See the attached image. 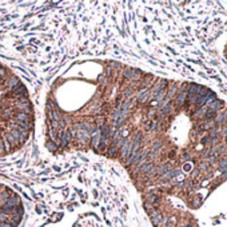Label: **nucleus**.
Returning a JSON list of instances; mask_svg holds the SVG:
<instances>
[{"instance_id": "1", "label": "nucleus", "mask_w": 227, "mask_h": 227, "mask_svg": "<svg viewBox=\"0 0 227 227\" xmlns=\"http://www.w3.org/2000/svg\"><path fill=\"white\" fill-rule=\"evenodd\" d=\"M152 227H227V104L198 107L155 186L140 192Z\"/></svg>"}, {"instance_id": "2", "label": "nucleus", "mask_w": 227, "mask_h": 227, "mask_svg": "<svg viewBox=\"0 0 227 227\" xmlns=\"http://www.w3.org/2000/svg\"><path fill=\"white\" fill-rule=\"evenodd\" d=\"M136 68L114 60L71 64L52 83L46 102V146L55 154H98Z\"/></svg>"}, {"instance_id": "3", "label": "nucleus", "mask_w": 227, "mask_h": 227, "mask_svg": "<svg viewBox=\"0 0 227 227\" xmlns=\"http://www.w3.org/2000/svg\"><path fill=\"white\" fill-rule=\"evenodd\" d=\"M35 127V111L22 79L0 63V158L16 152Z\"/></svg>"}]
</instances>
